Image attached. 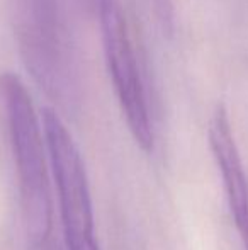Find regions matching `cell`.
Returning <instances> with one entry per match:
<instances>
[{"label":"cell","mask_w":248,"mask_h":250,"mask_svg":"<svg viewBox=\"0 0 248 250\" xmlns=\"http://www.w3.org/2000/svg\"><path fill=\"white\" fill-rule=\"evenodd\" d=\"M17 50L27 72L58 109H80L82 85L72 36L58 0H9Z\"/></svg>","instance_id":"6da1fadb"},{"label":"cell","mask_w":248,"mask_h":250,"mask_svg":"<svg viewBox=\"0 0 248 250\" xmlns=\"http://www.w3.org/2000/svg\"><path fill=\"white\" fill-rule=\"evenodd\" d=\"M0 96L19 179L24 231L33 247H41L46 244L53 225L50 158L43 123L26 83L16 73L7 72L0 77Z\"/></svg>","instance_id":"7a4b0ae2"},{"label":"cell","mask_w":248,"mask_h":250,"mask_svg":"<svg viewBox=\"0 0 248 250\" xmlns=\"http://www.w3.org/2000/svg\"><path fill=\"white\" fill-rule=\"evenodd\" d=\"M50 168L58 192L63 237L68 250H100L95 238L94 204L82 155L60 112L44 107L41 112Z\"/></svg>","instance_id":"3957f363"},{"label":"cell","mask_w":248,"mask_h":250,"mask_svg":"<svg viewBox=\"0 0 248 250\" xmlns=\"http://www.w3.org/2000/svg\"><path fill=\"white\" fill-rule=\"evenodd\" d=\"M104 58L133 140L145 153L155 146L148 97L131 31L117 0H99Z\"/></svg>","instance_id":"277c9868"},{"label":"cell","mask_w":248,"mask_h":250,"mask_svg":"<svg viewBox=\"0 0 248 250\" xmlns=\"http://www.w3.org/2000/svg\"><path fill=\"white\" fill-rule=\"evenodd\" d=\"M208 142L218 170L229 214L242 240L248 237V177L240 155L238 143L231 128L229 114L223 104H218L208 126Z\"/></svg>","instance_id":"5b68a950"},{"label":"cell","mask_w":248,"mask_h":250,"mask_svg":"<svg viewBox=\"0 0 248 250\" xmlns=\"http://www.w3.org/2000/svg\"><path fill=\"white\" fill-rule=\"evenodd\" d=\"M243 244H245V249L248 250V237L245 238V240H243Z\"/></svg>","instance_id":"8992f818"}]
</instances>
